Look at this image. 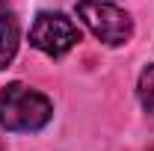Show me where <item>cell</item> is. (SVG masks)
Returning <instances> with one entry per match:
<instances>
[{"mask_svg":"<svg viewBox=\"0 0 154 151\" xmlns=\"http://www.w3.org/2000/svg\"><path fill=\"white\" fill-rule=\"evenodd\" d=\"M54 119V104L45 92L27 83H9L0 89V128L12 133H36Z\"/></svg>","mask_w":154,"mask_h":151,"instance_id":"6da1fadb","label":"cell"},{"mask_svg":"<svg viewBox=\"0 0 154 151\" xmlns=\"http://www.w3.org/2000/svg\"><path fill=\"white\" fill-rule=\"evenodd\" d=\"M77 18L83 21L98 42L107 48H122L134 36V21L125 9H119L110 0H80L77 3Z\"/></svg>","mask_w":154,"mask_h":151,"instance_id":"7a4b0ae2","label":"cell"},{"mask_svg":"<svg viewBox=\"0 0 154 151\" xmlns=\"http://www.w3.org/2000/svg\"><path fill=\"white\" fill-rule=\"evenodd\" d=\"M77 42H80V30L65 12H38L30 27V45L45 57H65Z\"/></svg>","mask_w":154,"mask_h":151,"instance_id":"3957f363","label":"cell"},{"mask_svg":"<svg viewBox=\"0 0 154 151\" xmlns=\"http://www.w3.org/2000/svg\"><path fill=\"white\" fill-rule=\"evenodd\" d=\"M18 42H21V30H18L12 0H0V71L9 68V62L15 59Z\"/></svg>","mask_w":154,"mask_h":151,"instance_id":"277c9868","label":"cell"},{"mask_svg":"<svg viewBox=\"0 0 154 151\" xmlns=\"http://www.w3.org/2000/svg\"><path fill=\"white\" fill-rule=\"evenodd\" d=\"M136 95H139V104L148 116H154V65H148L142 74H139V83H136Z\"/></svg>","mask_w":154,"mask_h":151,"instance_id":"5b68a950","label":"cell"},{"mask_svg":"<svg viewBox=\"0 0 154 151\" xmlns=\"http://www.w3.org/2000/svg\"><path fill=\"white\" fill-rule=\"evenodd\" d=\"M0 151H3V139H0Z\"/></svg>","mask_w":154,"mask_h":151,"instance_id":"8992f818","label":"cell"}]
</instances>
